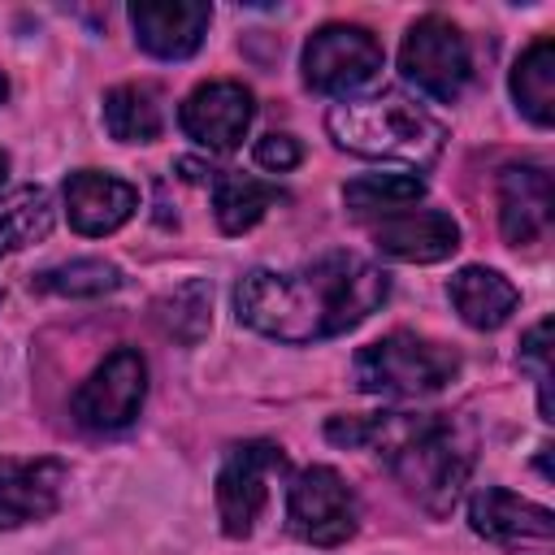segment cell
<instances>
[{"label":"cell","mask_w":555,"mask_h":555,"mask_svg":"<svg viewBox=\"0 0 555 555\" xmlns=\"http://www.w3.org/2000/svg\"><path fill=\"white\" fill-rule=\"evenodd\" d=\"M455 373H460V351L438 338H421L412 330L382 334L377 343L360 347L351 360V382L364 395H395V399L434 395L447 382H455Z\"/></svg>","instance_id":"obj_4"},{"label":"cell","mask_w":555,"mask_h":555,"mask_svg":"<svg viewBox=\"0 0 555 555\" xmlns=\"http://www.w3.org/2000/svg\"><path fill=\"white\" fill-rule=\"evenodd\" d=\"M104 130L117 143H156L165 130L160 91L152 82H121L104 95Z\"/></svg>","instance_id":"obj_20"},{"label":"cell","mask_w":555,"mask_h":555,"mask_svg":"<svg viewBox=\"0 0 555 555\" xmlns=\"http://www.w3.org/2000/svg\"><path fill=\"white\" fill-rule=\"evenodd\" d=\"M382 65H386V52L377 35L356 22H325L321 30L308 35L299 56L304 82L321 95H343V100L364 91L382 74Z\"/></svg>","instance_id":"obj_6"},{"label":"cell","mask_w":555,"mask_h":555,"mask_svg":"<svg viewBox=\"0 0 555 555\" xmlns=\"http://www.w3.org/2000/svg\"><path fill=\"white\" fill-rule=\"evenodd\" d=\"M121 269L113 260H100V256H82V260H65V264H52L35 278V291H48V295H65V299H100V295H113L121 286Z\"/></svg>","instance_id":"obj_24"},{"label":"cell","mask_w":555,"mask_h":555,"mask_svg":"<svg viewBox=\"0 0 555 555\" xmlns=\"http://www.w3.org/2000/svg\"><path fill=\"white\" fill-rule=\"evenodd\" d=\"M499 199V230L512 247H529L551 230L555 212V186L542 165H507L494 182Z\"/></svg>","instance_id":"obj_14"},{"label":"cell","mask_w":555,"mask_h":555,"mask_svg":"<svg viewBox=\"0 0 555 555\" xmlns=\"http://www.w3.org/2000/svg\"><path fill=\"white\" fill-rule=\"evenodd\" d=\"M251 117H256V95L234 78L199 82L178 108L182 134L208 152H234L243 143Z\"/></svg>","instance_id":"obj_10"},{"label":"cell","mask_w":555,"mask_h":555,"mask_svg":"<svg viewBox=\"0 0 555 555\" xmlns=\"http://www.w3.org/2000/svg\"><path fill=\"white\" fill-rule=\"evenodd\" d=\"M325 438L338 447H373L403 494L429 516H451L473 473V447L442 412L334 416Z\"/></svg>","instance_id":"obj_2"},{"label":"cell","mask_w":555,"mask_h":555,"mask_svg":"<svg viewBox=\"0 0 555 555\" xmlns=\"http://www.w3.org/2000/svg\"><path fill=\"white\" fill-rule=\"evenodd\" d=\"M69 486V464L56 455H0V529L48 520Z\"/></svg>","instance_id":"obj_11"},{"label":"cell","mask_w":555,"mask_h":555,"mask_svg":"<svg viewBox=\"0 0 555 555\" xmlns=\"http://www.w3.org/2000/svg\"><path fill=\"white\" fill-rule=\"evenodd\" d=\"M212 9L199 0H139L130 4V26L143 52L156 61H186L208 35Z\"/></svg>","instance_id":"obj_12"},{"label":"cell","mask_w":555,"mask_h":555,"mask_svg":"<svg viewBox=\"0 0 555 555\" xmlns=\"http://www.w3.org/2000/svg\"><path fill=\"white\" fill-rule=\"evenodd\" d=\"M282 195V186L260 182L251 173H234V169H217L212 178V217L221 234H247Z\"/></svg>","instance_id":"obj_18"},{"label":"cell","mask_w":555,"mask_h":555,"mask_svg":"<svg viewBox=\"0 0 555 555\" xmlns=\"http://www.w3.org/2000/svg\"><path fill=\"white\" fill-rule=\"evenodd\" d=\"M61 199H65L69 225L87 238H104L121 230L139 208V191L126 178L104 173V169H74L61 186Z\"/></svg>","instance_id":"obj_13"},{"label":"cell","mask_w":555,"mask_h":555,"mask_svg":"<svg viewBox=\"0 0 555 555\" xmlns=\"http://www.w3.org/2000/svg\"><path fill=\"white\" fill-rule=\"evenodd\" d=\"M299 160H304V143H299L295 134L273 130V134L256 139V165H260V169H269V173H286V169H295Z\"/></svg>","instance_id":"obj_26"},{"label":"cell","mask_w":555,"mask_h":555,"mask_svg":"<svg viewBox=\"0 0 555 555\" xmlns=\"http://www.w3.org/2000/svg\"><path fill=\"white\" fill-rule=\"evenodd\" d=\"M507 87H512L516 108H520L533 126L546 130V126L555 121V39H551V35L533 39V43L516 56Z\"/></svg>","instance_id":"obj_19"},{"label":"cell","mask_w":555,"mask_h":555,"mask_svg":"<svg viewBox=\"0 0 555 555\" xmlns=\"http://www.w3.org/2000/svg\"><path fill=\"white\" fill-rule=\"evenodd\" d=\"M286 529L308 546H343L360 529V503L347 477L330 464H308L286 486Z\"/></svg>","instance_id":"obj_5"},{"label":"cell","mask_w":555,"mask_h":555,"mask_svg":"<svg viewBox=\"0 0 555 555\" xmlns=\"http://www.w3.org/2000/svg\"><path fill=\"white\" fill-rule=\"evenodd\" d=\"M390 295V278L356 256L325 251L299 269H247L234 286V312L247 330L278 343H321L356 330Z\"/></svg>","instance_id":"obj_1"},{"label":"cell","mask_w":555,"mask_h":555,"mask_svg":"<svg viewBox=\"0 0 555 555\" xmlns=\"http://www.w3.org/2000/svg\"><path fill=\"white\" fill-rule=\"evenodd\" d=\"M4 91H9V87H4V78H0V100H4Z\"/></svg>","instance_id":"obj_28"},{"label":"cell","mask_w":555,"mask_h":555,"mask_svg":"<svg viewBox=\"0 0 555 555\" xmlns=\"http://www.w3.org/2000/svg\"><path fill=\"white\" fill-rule=\"evenodd\" d=\"M425 195V182L416 173H360L343 186V204L351 217H390L412 208Z\"/></svg>","instance_id":"obj_22"},{"label":"cell","mask_w":555,"mask_h":555,"mask_svg":"<svg viewBox=\"0 0 555 555\" xmlns=\"http://www.w3.org/2000/svg\"><path fill=\"white\" fill-rule=\"evenodd\" d=\"M447 295H451V308L460 312V321L473 325V330H499V325H507V317L520 304V291L499 269H486V264H464L447 282Z\"/></svg>","instance_id":"obj_17"},{"label":"cell","mask_w":555,"mask_h":555,"mask_svg":"<svg viewBox=\"0 0 555 555\" xmlns=\"http://www.w3.org/2000/svg\"><path fill=\"white\" fill-rule=\"evenodd\" d=\"M286 451L264 438L234 442L217 468V520L225 538H247L269 507L273 481L286 473Z\"/></svg>","instance_id":"obj_8"},{"label":"cell","mask_w":555,"mask_h":555,"mask_svg":"<svg viewBox=\"0 0 555 555\" xmlns=\"http://www.w3.org/2000/svg\"><path fill=\"white\" fill-rule=\"evenodd\" d=\"M52 221H56V208L48 186H17L0 195V256L43 243L52 234Z\"/></svg>","instance_id":"obj_21"},{"label":"cell","mask_w":555,"mask_h":555,"mask_svg":"<svg viewBox=\"0 0 555 555\" xmlns=\"http://www.w3.org/2000/svg\"><path fill=\"white\" fill-rule=\"evenodd\" d=\"M156 321H160V330H165L169 338L195 347V343L208 334V325H212V286L199 282V278L173 286L169 295L156 299Z\"/></svg>","instance_id":"obj_23"},{"label":"cell","mask_w":555,"mask_h":555,"mask_svg":"<svg viewBox=\"0 0 555 555\" xmlns=\"http://www.w3.org/2000/svg\"><path fill=\"white\" fill-rule=\"evenodd\" d=\"M373 243L390 260L434 264V260H447L460 247V221L442 208H403V212L377 217Z\"/></svg>","instance_id":"obj_16"},{"label":"cell","mask_w":555,"mask_h":555,"mask_svg":"<svg viewBox=\"0 0 555 555\" xmlns=\"http://www.w3.org/2000/svg\"><path fill=\"white\" fill-rule=\"evenodd\" d=\"M468 525L494 546H542L555 533V516L542 503H529L503 486H481L468 499Z\"/></svg>","instance_id":"obj_15"},{"label":"cell","mask_w":555,"mask_h":555,"mask_svg":"<svg viewBox=\"0 0 555 555\" xmlns=\"http://www.w3.org/2000/svg\"><path fill=\"white\" fill-rule=\"evenodd\" d=\"M4 173H9V156L0 152V182H4Z\"/></svg>","instance_id":"obj_27"},{"label":"cell","mask_w":555,"mask_h":555,"mask_svg":"<svg viewBox=\"0 0 555 555\" xmlns=\"http://www.w3.org/2000/svg\"><path fill=\"white\" fill-rule=\"evenodd\" d=\"M143 399H147V360L134 347H117L74 390L69 412L82 429L113 434V429H126L139 416Z\"/></svg>","instance_id":"obj_9"},{"label":"cell","mask_w":555,"mask_h":555,"mask_svg":"<svg viewBox=\"0 0 555 555\" xmlns=\"http://www.w3.org/2000/svg\"><path fill=\"white\" fill-rule=\"evenodd\" d=\"M399 69L421 95L442 100V104L460 100L468 78H473V52H468L464 30L442 13L416 17L408 26V35H403Z\"/></svg>","instance_id":"obj_7"},{"label":"cell","mask_w":555,"mask_h":555,"mask_svg":"<svg viewBox=\"0 0 555 555\" xmlns=\"http://www.w3.org/2000/svg\"><path fill=\"white\" fill-rule=\"evenodd\" d=\"M520 369L533 373L542 421H551V321H538V325L520 338Z\"/></svg>","instance_id":"obj_25"},{"label":"cell","mask_w":555,"mask_h":555,"mask_svg":"<svg viewBox=\"0 0 555 555\" xmlns=\"http://www.w3.org/2000/svg\"><path fill=\"white\" fill-rule=\"evenodd\" d=\"M325 130L343 152L369 160H403L412 169H429L447 147V126L399 91L338 100L325 113Z\"/></svg>","instance_id":"obj_3"}]
</instances>
